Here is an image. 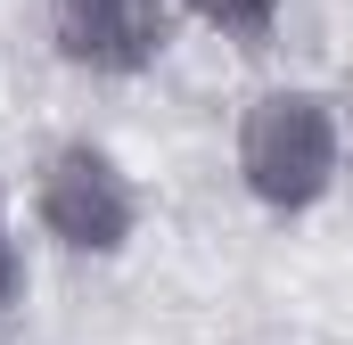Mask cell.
I'll use <instances>...</instances> for the list:
<instances>
[{
    "label": "cell",
    "mask_w": 353,
    "mask_h": 345,
    "mask_svg": "<svg viewBox=\"0 0 353 345\" xmlns=\"http://www.w3.org/2000/svg\"><path fill=\"white\" fill-rule=\"evenodd\" d=\"M239 181L263 214H312L337 172H345V124H337V99L329 90H304V83H279L255 90L247 115H239Z\"/></svg>",
    "instance_id": "cell-1"
},
{
    "label": "cell",
    "mask_w": 353,
    "mask_h": 345,
    "mask_svg": "<svg viewBox=\"0 0 353 345\" xmlns=\"http://www.w3.org/2000/svg\"><path fill=\"white\" fill-rule=\"evenodd\" d=\"M33 222L66 255H123L140 239V181L99 140H58L33 172Z\"/></svg>",
    "instance_id": "cell-2"
},
{
    "label": "cell",
    "mask_w": 353,
    "mask_h": 345,
    "mask_svg": "<svg viewBox=\"0 0 353 345\" xmlns=\"http://www.w3.org/2000/svg\"><path fill=\"white\" fill-rule=\"evenodd\" d=\"M50 41L83 75H148L173 41V0H50Z\"/></svg>",
    "instance_id": "cell-3"
},
{
    "label": "cell",
    "mask_w": 353,
    "mask_h": 345,
    "mask_svg": "<svg viewBox=\"0 0 353 345\" xmlns=\"http://www.w3.org/2000/svg\"><path fill=\"white\" fill-rule=\"evenodd\" d=\"M197 25H214L222 41H239V50H263L271 33H279V0H181Z\"/></svg>",
    "instance_id": "cell-4"
},
{
    "label": "cell",
    "mask_w": 353,
    "mask_h": 345,
    "mask_svg": "<svg viewBox=\"0 0 353 345\" xmlns=\"http://www.w3.org/2000/svg\"><path fill=\"white\" fill-rule=\"evenodd\" d=\"M25 288V255H17V230H8V206H0V304Z\"/></svg>",
    "instance_id": "cell-5"
}]
</instances>
